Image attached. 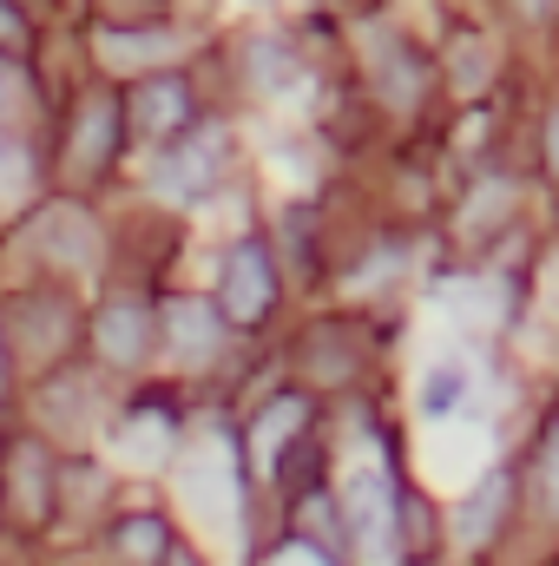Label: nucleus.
Here are the masks:
<instances>
[{"mask_svg":"<svg viewBox=\"0 0 559 566\" xmlns=\"http://www.w3.org/2000/svg\"><path fill=\"white\" fill-rule=\"evenodd\" d=\"M342 527L356 541L362 566H389L395 560V481L389 468H356L349 488H342Z\"/></svg>","mask_w":559,"mask_h":566,"instance_id":"f257e3e1","label":"nucleus"},{"mask_svg":"<svg viewBox=\"0 0 559 566\" xmlns=\"http://www.w3.org/2000/svg\"><path fill=\"white\" fill-rule=\"evenodd\" d=\"M218 303L231 323H264L271 303H277V271H271V251L264 244H238L224 258V283H218Z\"/></svg>","mask_w":559,"mask_h":566,"instance_id":"f03ea898","label":"nucleus"},{"mask_svg":"<svg viewBox=\"0 0 559 566\" xmlns=\"http://www.w3.org/2000/svg\"><path fill=\"white\" fill-rule=\"evenodd\" d=\"M93 336H99V356H106V363L139 369L145 356H151V310H145L139 296H119V303H106V310H99Z\"/></svg>","mask_w":559,"mask_h":566,"instance_id":"7ed1b4c3","label":"nucleus"},{"mask_svg":"<svg viewBox=\"0 0 559 566\" xmlns=\"http://www.w3.org/2000/svg\"><path fill=\"white\" fill-rule=\"evenodd\" d=\"M133 119H139V133H151V139L184 133V126H191V86H184L178 73H151V80H139Z\"/></svg>","mask_w":559,"mask_h":566,"instance_id":"20e7f679","label":"nucleus"},{"mask_svg":"<svg viewBox=\"0 0 559 566\" xmlns=\"http://www.w3.org/2000/svg\"><path fill=\"white\" fill-rule=\"evenodd\" d=\"M507 474H487L474 494H467V507L454 514V534L467 541V547H481V541H494V527H500V514H507Z\"/></svg>","mask_w":559,"mask_h":566,"instance_id":"39448f33","label":"nucleus"},{"mask_svg":"<svg viewBox=\"0 0 559 566\" xmlns=\"http://www.w3.org/2000/svg\"><path fill=\"white\" fill-rule=\"evenodd\" d=\"M303 428V396H283V402H271L264 416H257V428H251V454H257V468L271 474L283 454V441Z\"/></svg>","mask_w":559,"mask_h":566,"instance_id":"423d86ee","label":"nucleus"},{"mask_svg":"<svg viewBox=\"0 0 559 566\" xmlns=\"http://www.w3.org/2000/svg\"><path fill=\"white\" fill-rule=\"evenodd\" d=\"M113 99H93L86 113H80V133H73V165H86V171H99L106 158H113Z\"/></svg>","mask_w":559,"mask_h":566,"instance_id":"0eeeda50","label":"nucleus"},{"mask_svg":"<svg viewBox=\"0 0 559 566\" xmlns=\"http://www.w3.org/2000/svg\"><path fill=\"white\" fill-rule=\"evenodd\" d=\"M218 165H224V139H218V133H198V151H184V158L165 165V185H171V191H204Z\"/></svg>","mask_w":559,"mask_h":566,"instance_id":"6e6552de","label":"nucleus"},{"mask_svg":"<svg viewBox=\"0 0 559 566\" xmlns=\"http://www.w3.org/2000/svg\"><path fill=\"white\" fill-rule=\"evenodd\" d=\"M46 488H53V474H46V461L33 454V448H13V501H20V514H46Z\"/></svg>","mask_w":559,"mask_h":566,"instance_id":"1a4fd4ad","label":"nucleus"},{"mask_svg":"<svg viewBox=\"0 0 559 566\" xmlns=\"http://www.w3.org/2000/svg\"><path fill=\"white\" fill-rule=\"evenodd\" d=\"M119 554H126V560L158 566V560H165V521H158V514H139V521H119Z\"/></svg>","mask_w":559,"mask_h":566,"instance_id":"9d476101","label":"nucleus"},{"mask_svg":"<svg viewBox=\"0 0 559 566\" xmlns=\"http://www.w3.org/2000/svg\"><path fill=\"white\" fill-rule=\"evenodd\" d=\"M171 343H178L184 356H211V310L171 303Z\"/></svg>","mask_w":559,"mask_h":566,"instance_id":"9b49d317","label":"nucleus"},{"mask_svg":"<svg viewBox=\"0 0 559 566\" xmlns=\"http://www.w3.org/2000/svg\"><path fill=\"white\" fill-rule=\"evenodd\" d=\"M467 402V369H428V382H421V409L428 416H447V409H461Z\"/></svg>","mask_w":559,"mask_h":566,"instance_id":"f8f14e48","label":"nucleus"},{"mask_svg":"<svg viewBox=\"0 0 559 566\" xmlns=\"http://www.w3.org/2000/svg\"><path fill=\"white\" fill-rule=\"evenodd\" d=\"M178 53V40L171 33H106V60H171Z\"/></svg>","mask_w":559,"mask_h":566,"instance_id":"ddd939ff","label":"nucleus"},{"mask_svg":"<svg viewBox=\"0 0 559 566\" xmlns=\"http://www.w3.org/2000/svg\"><path fill=\"white\" fill-rule=\"evenodd\" d=\"M20 46H27V20H20V7L0 0V53H20Z\"/></svg>","mask_w":559,"mask_h":566,"instance_id":"4468645a","label":"nucleus"},{"mask_svg":"<svg viewBox=\"0 0 559 566\" xmlns=\"http://www.w3.org/2000/svg\"><path fill=\"white\" fill-rule=\"evenodd\" d=\"M540 488H547V501L559 507V428H553V441H547V461H540Z\"/></svg>","mask_w":559,"mask_h":566,"instance_id":"2eb2a0df","label":"nucleus"},{"mask_svg":"<svg viewBox=\"0 0 559 566\" xmlns=\"http://www.w3.org/2000/svg\"><path fill=\"white\" fill-rule=\"evenodd\" d=\"M547 158H553V171H559V113H553V126H547Z\"/></svg>","mask_w":559,"mask_h":566,"instance_id":"dca6fc26","label":"nucleus"},{"mask_svg":"<svg viewBox=\"0 0 559 566\" xmlns=\"http://www.w3.org/2000/svg\"><path fill=\"white\" fill-rule=\"evenodd\" d=\"M547 7H553V0H520V13H534V20H540Z\"/></svg>","mask_w":559,"mask_h":566,"instance_id":"f3484780","label":"nucleus"}]
</instances>
